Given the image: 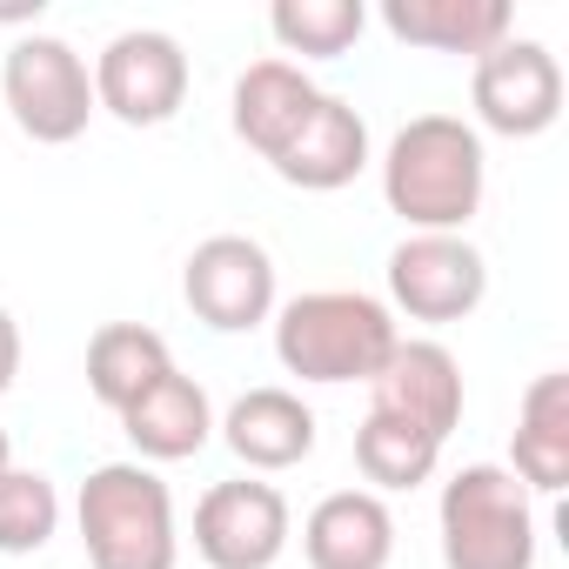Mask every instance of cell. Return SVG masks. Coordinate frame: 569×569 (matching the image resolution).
<instances>
[{"mask_svg": "<svg viewBox=\"0 0 569 569\" xmlns=\"http://www.w3.org/2000/svg\"><path fill=\"white\" fill-rule=\"evenodd\" d=\"M482 134L456 114H416L382 154V194L409 234H462L482 208Z\"/></svg>", "mask_w": 569, "mask_h": 569, "instance_id": "obj_1", "label": "cell"}, {"mask_svg": "<svg viewBox=\"0 0 569 569\" xmlns=\"http://www.w3.org/2000/svg\"><path fill=\"white\" fill-rule=\"evenodd\" d=\"M396 342V309L362 289H316L274 316V356L302 382H376Z\"/></svg>", "mask_w": 569, "mask_h": 569, "instance_id": "obj_2", "label": "cell"}, {"mask_svg": "<svg viewBox=\"0 0 569 569\" xmlns=\"http://www.w3.org/2000/svg\"><path fill=\"white\" fill-rule=\"evenodd\" d=\"M81 542L94 569H174V496L148 462H101L81 482Z\"/></svg>", "mask_w": 569, "mask_h": 569, "instance_id": "obj_3", "label": "cell"}, {"mask_svg": "<svg viewBox=\"0 0 569 569\" xmlns=\"http://www.w3.org/2000/svg\"><path fill=\"white\" fill-rule=\"evenodd\" d=\"M442 569H536V496L502 462H469L442 482Z\"/></svg>", "mask_w": 569, "mask_h": 569, "instance_id": "obj_4", "label": "cell"}, {"mask_svg": "<svg viewBox=\"0 0 569 569\" xmlns=\"http://www.w3.org/2000/svg\"><path fill=\"white\" fill-rule=\"evenodd\" d=\"M0 94H8L14 128L28 141H41V148H68L94 121V74L61 34L14 41L8 61H0Z\"/></svg>", "mask_w": 569, "mask_h": 569, "instance_id": "obj_5", "label": "cell"}, {"mask_svg": "<svg viewBox=\"0 0 569 569\" xmlns=\"http://www.w3.org/2000/svg\"><path fill=\"white\" fill-rule=\"evenodd\" d=\"M469 101L476 121L502 141H536L562 121V68L542 41H496L469 68Z\"/></svg>", "mask_w": 569, "mask_h": 569, "instance_id": "obj_6", "label": "cell"}, {"mask_svg": "<svg viewBox=\"0 0 569 569\" xmlns=\"http://www.w3.org/2000/svg\"><path fill=\"white\" fill-rule=\"evenodd\" d=\"M188 101V54L161 28H128L94 61V108H108L121 128H161Z\"/></svg>", "mask_w": 569, "mask_h": 569, "instance_id": "obj_7", "label": "cell"}, {"mask_svg": "<svg viewBox=\"0 0 569 569\" xmlns=\"http://www.w3.org/2000/svg\"><path fill=\"white\" fill-rule=\"evenodd\" d=\"M289 529H296L289 496L254 476L214 482L194 502V556L208 569H274L289 549Z\"/></svg>", "mask_w": 569, "mask_h": 569, "instance_id": "obj_8", "label": "cell"}, {"mask_svg": "<svg viewBox=\"0 0 569 569\" xmlns=\"http://www.w3.org/2000/svg\"><path fill=\"white\" fill-rule=\"evenodd\" d=\"M489 296V261L462 234H409L389 254V302L409 322H462Z\"/></svg>", "mask_w": 569, "mask_h": 569, "instance_id": "obj_9", "label": "cell"}, {"mask_svg": "<svg viewBox=\"0 0 569 569\" xmlns=\"http://www.w3.org/2000/svg\"><path fill=\"white\" fill-rule=\"evenodd\" d=\"M181 296L214 336L261 329L274 316V261L254 234H208L181 268Z\"/></svg>", "mask_w": 569, "mask_h": 569, "instance_id": "obj_10", "label": "cell"}, {"mask_svg": "<svg viewBox=\"0 0 569 569\" xmlns=\"http://www.w3.org/2000/svg\"><path fill=\"white\" fill-rule=\"evenodd\" d=\"M369 409L449 442V429L462 422V362L442 342H396V356L369 382Z\"/></svg>", "mask_w": 569, "mask_h": 569, "instance_id": "obj_11", "label": "cell"}, {"mask_svg": "<svg viewBox=\"0 0 569 569\" xmlns=\"http://www.w3.org/2000/svg\"><path fill=\"white\" fill-rule=\"evenodd\" d=\"M214 429L234 449V462L241 469H261V476L296 469V462L316 456V409L296 389H248Z\"/></svg>", "mask_w": 569, "mask_h": 569, "instance_id": "obj_12", "label": "cell"}, {"mask_svg": "<svg viewBox=\"0 0 569 569\" xmlns=\"http://www.w3.org/2000/svg\"><path fill=\"white\" fill-rule=\"evenodd\" d=\"M309 569H389L396 556V516L376 489H336L302 522Z\"/></svg>", "mask_w": 569, "mask_h": 569, "instance_id": "obj_13", "label": "cell"}, {"mask_svg": "<svg viewBox=\"0 0 569 569\" xmlns=\"http://www.w3.org/2000/svg\"><path fill=\"white\" fill-rule=\"evenodd\" d=\"M268 168L289 181V188L336 194V188H349V181L369 168V121L356 114V101L322 94V101H316V114H309V128H302L289 148H281Z\"/></svg>", "mask_w": 569, "mask_h": 569, "instance_id": "obj_14", "label": "cell"}, {"mask_svg": "<svg viewBox=\"0 0 569 569\" xmlns=\"http://www.w3.org/2000/svg\"><path fill=\"white\" fill-rule=\"evenodd\" d=\"M382 28L402 48H429V54H489L496 41H509L516 14L509 0H382Z\"/></svg>", "mask_w": 569, "mask_h": 569, "instance_id": "obj_15", "label": "cell"}, {"mask_svg": "<svg viewBox=\"0 0 569 569\" xmlns=\"http://www.w3.org/2000/svg\"><path fill=\"white\" fill-rule=\"evenodd\" d=\"M316 101H322V88H316L296 61H254V68L234 81V134H241L261 161H274L281 148L309 128Z\"/></svg>", "mask_w": 569, "mask_h": 569, "instance_id": "obj_16", "label": "cell"}, {"mask_svg": "<svg viewBox=\"0 0 569 569\" xmlns=\"http://www.w3.org/2000/svg\"><path fill=\"white\" fill-rule=\"evenodd\" d=\"M121 429H128V442H134L141 462H188L214 436V402H208V389L194 376L168 369L134 409H121Z\"/></svg>", "mask_w": 569, "mask_h": 569, "instance_id": "obj_17", "label": "cell"}, {"mask_svg": "<svg viewBox=\"0 0 569 569\" xmlns=\"http://www.w3.org/2000/svg\"><path fill=\"white\" fill-rule=\"evenodd\" d=\"M509 476L529 496H562L569 489V376L562 369H549V376H536L522 389Z\"/></svg>", "mask_w": 569, "mask_h": 569, "instance_id": "obj_18", "label": "cell"}, {"mask_svg": "<svg viewBox=\"0 0 569 569\" xmlns=\"http://www.w3.org/2000/svg\"><path fill=\"white\" fill-rule=\"evenodd\" d=\"M168 369H174L168 342H161L154 329H141V322H108V329H94V342H88V389H94V402L114 409V416L134 409Z\"/></svg>", "mask_w": 569, "mask_h": 569, "instance_id": "obj_19", "label": "cell"}, {"mask_svg": "<svg viewBox=\"0 0 569 569\" xmlns=\"http://www.w3.org/2000/svg\"><path fill=\"white\" fill-rule=\"evenodd\" d=\"M436 462H442V442H436V436H422V429H409V422H396V416H382V409H369V416L356 422V469L376 482V496H382V489H416V482H429Z\"/></svg>", "mask_w": 569, "mask_h": 569, "instance_id": "obj_20", "label": "cell"}, {"mask_svg": "<svg viewBox=\"0 0 569 569\" xmlns=\"http://www.w3.org/2000/svg\"><path fill=\"white\" fill-rule=\"evenodd\" d=\"M274 41L302 54V61H342L362 28H369V8L362 0H274V14H268Z\"/></svg>", "mask_w": 569, "mask_h": 569, "instance_id": "obj_21", "label": "cell"}, {"mask_svg": "<svg viewBox=\"0 0 569 569\" xmlns=\"http://www.w3.org/2000/svg\"><path fill=\"white\" fill-rule=\"evenodd\" d=\"M61 529V496L41 469L0 476V556H41Z\"/></svg>", "mask_w": 569, "mask_h": 569, "instance_id": "obj_22", "label": "cell"}, {"mask_svg": "<svg viewBox=\"0 0 569 569\" xmlns=\"http://www.w3.org/2000/svg\"><path fill=\"white\" fill-rule=\"evenodd\" d=\"M14 376H21V329H14L8 309H0V396L14 389Z\"/></svg>", "mask_w": 569, "mask_h": 569, "instance_id": "obj_23", "label": "cell"}, {"mask_svg": "<svg viewBox=\"0 0 569 569\" xmlns=\"http://www.w3.org/2000/svg\"><path fill=\"white\" fill-rule=\"evenodd\" d=\"M14 469V442H8V429H0V476Z\"/></svg>", "mask_w": 569, "mask_h": 569, "instance_id": "obj_24", "label": "cell"}]
</instances>
